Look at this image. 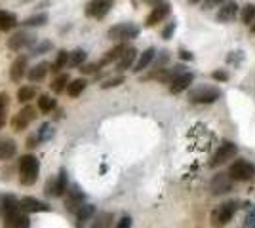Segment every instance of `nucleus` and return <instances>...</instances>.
Masks as SVG:
<instances>
[{
  "label": "nucleus",
  "instance_id": "3c124183",
  "mask_svg": "<svg viewBox=\"0 0 255 228\" xmlns=\"http://www.w3.org/2000/svg\"><path fill=\"white\" fill-rule=\"evenodd\" d=\"M250 31H252V33H255V21L250 25Z\"/></svg>",
  "mask_w": 255,
  "mask_h": 228
},
{
  "label": "nucleus",
  "instance_id": "2f4dec72",
  "mask_svg": "<svg viewBox=\"0 0 255 228\" xmlns=\"http://www.w3.org/2000/svg\"><path fill=\"white\" fill-rule=\"evenodd\" d=\"M38 95V87L34 84H29V86H21L17 89V101L19 103H29L32 99H36Z\"/></svg>",
  "mask_w": 255,
  "mask_h": 228
},
{
  "label": "nucleus",
  "instance_id": "6e6552de",
  "mask_svg": "<svg viewBox=\"0 0 255 228\" xmlns=\"http://www.w3.org/2000/svg\"><path fill=\"white\" fill-rule=\"evenodd\" d=\"M236 154H238V147H236L233 141H223L219 145V149L215 151V154L212 156L210 167H213V169H215V167H221V165L227 163L229 160H234Z\"/></svg>",
  "mask_w": 255,
  "mask_h": 228
},
{
  "label": "nucleus",
  "instance_id": "cd10ccee",
  "mask_svg": "<svg viewBox=\"0 0 255 228\" xmlns=\"http://www.w3.org/2000/svg\"><path fill=\"white\" fill-rule=\"evenodd\" d=\"M36 109L40 110L42 114H50V112H53V110L57 109V101L52 95L42 93V95H38V99H36Z\"/></svg>",
  "mask_w": 255,
  "mask_h": 228
},
{
  "label": "nucleus",
  "instance_id": "37998d69",
  "mask_svg": "<svg viewBox=\"0 0 255 228\" xmlns=\"http://www.w3.org/2000/svg\"><path fill=\"white\" fill-rule=\"evenodd\" d=\"M11 228H31L29 215H27V213H21L19 217L15 219V223H13V227H11Z\"/></svg>",
  "mask_w": 255,
  "mask_h": 228
},
{
  "label": "nucleus",
  "instance_id": "a878e982",
  "mask_svg": "<svg viewBox=\"0 0 255 228\" xmlns=\"http://www.w3.org/2000/svg\"><path fill=\"white\" fill-rule=\"evenodd\" d=\"M69 57H71V52H67V50H59L57 52L55 61L50 63V71H52L53 75H61V71L69 67Z\"/></svg>",
  "mask_w": 255,
  "mask_h": 228
},
{
  "label": "nucleus",
  "instance_id": "aec40b11",
  "mask_svg": "<svg viewBox=\"0 0 255 228\" xmlns=\"http://www.w3.org/2000/svg\"><path fill=\"white\" fill-rule=\"evenodd\" d=\"M50 73V63L48 61H38L36 65H32L29 69V73H27V78H29V82L31 84H38V82H42L46 75Z\"/></svg>",
  "mask_w": 255,
  "mask_h": 228
},
{
  "label": "nucleus",
  "instance_id": "20e7f679",
  "mask_svg": "<svg viewBox=\"0 0 255 228\" xmlns=\"http://www.w3.org/2000/svg\"><path fill=\"white\" fill-rule=\"evenodd\" d=\"M223 91L217 86H196L189 89V101L194 105H212L221 99Z\"/></svg>",
  "mask_w": 255,
  "mask_h": 228
},
{
  "label": "nucleus",
  "instance_id": "f3484780",
  "mask_svg": "<svg viewBox=\"0 0 255 228\" xmlns=\"http://www.w3.org/2000/svg\"><path fill=\"white\" fill-rule=\"evenodd\" d=\"M236 15H238V4H236L234 0H227L223 6L219 8V11L215 13V21L229 23V21H233Z\"/></svg>",
  "mask_w": 255,
  "mask_h": 228
},
{
  "label": "nucleus",
  "instance_id": "8fccbe9b",
  "mask_svg": "<svg viewBox=\"0 0 255 228\" xmlns=\"http://www.w3.org/2000/svg\"><path fill=\"white\" fill-rule=\"evenodd\" d=\"M179 57H181V59H185V61H191V59H192V54L189 52V50L181 48V50H179Z\"/></svg>",
  "mask_w": 255,
  "mask_h": 228
},
{
  "label": "nucleus",
  "instance_id": "bb28decb",
  "mask_svg": "<svg viewBox=\"0 0 255 228\" xmlns=\"http://www.w3.org/2000/svg\"><path fill=\"white\" fill-rule=\"evenodd\" d=\"M48 21H50V15L42 11V13H32V15H29L27 19H23L21 25L25 29H38V27H44Z\"/></svg>",
  "mask_w": 255,
  "mask_h": 228
},
{
  "label": "nucleus",
  "instance_id": "ea45409f",
  "mask_svg": "<svg viewBox=\"0 0 255 228\" xmlns=\"http://www.w3.org/2000/svg\"><path fill=\"white\" fill-rule=\"evenodd\" d=\"M101 67L103 65H101L99 61H94V63H84L78 71H80L82 75H94V73L97 75V71H101Z\"/></svg>",
  "mask_w": 255,
  "mask_h": 228
},
{
  "label": "nucleus",
  "instance_id": "423d86ee",
  "mask_svg": "<svg viewBox=\"0 0 255 228\" xmlns=\"http://www.w3.org/2000/svg\"><path fill=\"white\" fill-rule=\"evenodd\" d=\"M21 207H19V200L13 194H6L2 198V217H4V223L6 227L4 228H11L15 219L21 215Z\"/></svg>",
  "mask_w": 255,
  "mask_h": 228
},
{
  "label": "nucleus",
  "instance_id": "4468645a",
  "mask_svg": "<svg viewBox=\"0 0 255 228\" xmlns=\"http://www.w3.org/2000/svg\"><path fill=\"white\" fill-rule=\"evenodd\" d=\"M19 207H21L23 213H46V211H52V206H48L46 202L38 200V198H32V196L21 198Z\"/></svg>",
  "mask_w": 255,
  "mask_h": 228
},
{
  "label": "nucleus",
  "instance_id": "9d476101",
  "mask_svg": "<svg viewBox=\"0 0 255 228\" xmlns=\"http://www.w3.org/2000/svg\"><path fill=\"white\" fill-rule=\"evenodd\" d=\"M233 186H234V181L231 179V175L221 171V173H215L210 179L208 188H210V194L212 196H223V194H229L233 190Z\"/></svg>",
  "mask_w": 255,
  "mask_h": 228
},
{
  "label": "nucleus",
  "instance_id": "0eeeda50",
  "mask_svg": "<svg viewBox=\"0 0 255 228\" xmlns=\"http://www.w3.org/2000/svg\"><path fill=\"white\" fill-rule=\"evenodd\" d=\"M38 42V36L31 31H27V29H21V31H17V33H13L8 38V48H10L11 52H21L25 48H29L31 50L34 44Z\"/></svg>",
  "mask_w": 255,
  "mask_h": 228
},
{
  "label": "nucleus",
  "instance_id": "603ef678",
  "mask_svg": "<svg viewBox=\"0 0 255 228\" xmlns=\"http://www.w3.org/2000/svg\"><path fill=\"white\" fill-rule=\"evenodd\" d=\"M200 0H189V4H198Z\"/></svg>",
  "mask_w": 255,
  "mask_h": 228
},
{
  "label": "nucleus",
  "instance_id": "ddd939ff",
  "mask_svg": "<svg viewBox=\"0 0 255 228\" xmlns=\"http://www.w3.org/2000/svg\"><path fill=\"white\" fill-rule=\"evenodd\" d=\"M34 118H36V109L31 107V105H27V107H23V109L13 116V120H11V128H13L15 131L27 130Z\"/></svg>",
  "mask_w": 255,
  "mask_h": 228
},
{
  "label": "nucleus",
  "instance_id": "c85d7f7f",
  "mask_svg": "<svg viewBox=\"0 0 255 228\" xmlns=\"http://www.w3.org/2000/svg\"><path fill=\"white\" fill-rule=\"evenodd\" d=\"M113 221H115V215L111 211H101V213H97L96 217H94L90 228H111L113 227Z\"/></svg>",
  "mask_w": 255,
  "mask_h": 228
},
{
  "label": "nucleus",
  "instance_id": "f8f14e48",
  "mask_svg": "<svg viewBox=\"0 0 255 228\" xmlns=\"http://www.w3.org/2000/svg\"><path fill=\"white\" fill-rule=\"evenodd\" d=\"M29 69H31L29 67V57L27 55H17L10 67V80L13 84H21L23 78L29 73Z\"/></svg>",
  "mask_w": 255,
  "mask_h": 228
},
{
  "label": "nucleus",
  "instance_id": "72a5a7b5",
  "mask_svg": "<svg viewBox=\"0 0 255 228\" xmlns=\"http://www.w3.org/2000/svg\"><path fill=\"white\" fill-rule=\"evenodd\" d=\"M170 52L168 50H162V52H158L156 54V57H154V61H152V69L150 71H162V69H166V65L170 63Z\"/></svg>",
  "mask_w": 255,
  "mask_h": 228
},
{
  "label": "nucleus",
  "instance_id": "de8ad7c7",
  "mask_svg": "<svg viewBox=\"0 0 255 228\" xmlns=\"http://www.w3.org/2000/svg\"><path fill=\"white\" fill-rule=\"evenodd\" d=\"M131 217L129 215H122V217L117 221V225H115V228H131Z\"/></svg>",
  "mask_w": 255,
  "mask_h": 228
},
{
  "label": "nucleus",
  "instance_id": "2eb2a0df",
  "mask_svg": "<svg viewBox=\"0 0 255 228\" xmlns=\"http://www.w3.org/2000/svg\"><path fill=\"white\" fill-rule=\"evenodd\" d=\"M170 11H171V6L168 4V2H160L158 6H154L152 11L147 15L145 25H147V27H154V25H158V23H162L168 15H170Z\"/></svg>",
  "mask_w": 255,
  "mask_h": 228
},
{
  "label": "nucleus",
  "instance_id": "c03bdc74",
  "mask_svg": "<svg viewBox=\"0 0 255 228\" xmlns=\"http://www.w3.org/2000/svg\"><path fill=\"white\" fill-rule=\"evenodd\" d=\"M212 78L215 80V82H221V84H223V82H227L231 76H229V73H227L225 69H217V71H213L212 73Z\"/></svg>",
  "mask_w": 255,
  "mask_h": 228
},
{
  "label": "nucleus",
  "instance_id": "9b49d317",
  "mask_svg": "<svg viewBox=\"0 0 255 228\" xmlns=\"http://www.w3.org/2000/svg\"><path fill=\"white\" fill-rule=\"evenodd\" d=\"M113 6H115V0H90L86 4L84 13L92 19H103L113 10Z\"/></svg>",
  "mask_w": 255,
  "mask_h": 228
},
{
  "label": "nucleus",
  "instance_id": "49530a36",
  "mask_svg": "<svg viewBox=\"0 0 255 228\" xmlns=\"http://www.w3.org/2000/svg\"><path fill=\"white\" fill-rule=\"evenodd\" d=\"M227 0H204L202 4V10L208 11V10H213V8H221Z\"/></svg>",
  "mask_w": 255,
  "mask_h": 228
},
{
  "label": "nucleus",
  "instance_id": "864d4df0",
  "mask_svg": "<svg viewBox=\"0 0 255 228\" xmlns=\"http://www.w3.org/2000/svg\"><path fill=\"white\" fill-rule=\"evenodd\" d=\"M0 217H2V200H0Z\"/></svg>",
  "mask_w": 255,
  "mask_h": 228
},
{
  "label": "nucleus",
  "instance_id": "412c9836",
  "mask_svg": "<svg viewBox=\"0 0 255 228\" xmlns=\"http://www.w3.org/2000/svg\"><path fill=\"white\" fill-rule=\"evenodd\" d=\"M156 54H158V52H156V48H152V46L147 48V50L137 57V63H135V67H133L131 71H133V73H137V75L139 73H143V71H147V69L152 65V61H154Z\"/></svg>",
  "mask_w": 255,
  "mask_h": 228
},
{
  "label": "nucleus",
  "instance_id": "09e8293b",
  "mask_svg": "<svg viewBox=\"0 0 255 228\" xmlns=\"http://www.w3.org/2000/svg\"><path fill=\"white\" fill-rule=\"evenodd\" d=\"M38 137H36V135H31V137H29V139H27V149H36V147H38Z\"/></svg>",
  "mask_w": 255,
  "mask_h": 228
},
{
  "label": "nucleus",
  "instance_id": "5701e85b",
  "mask_svg": "<svg viewBox=\"0 0 255 228\" xmlns=\"http://www.w3.org/2000/svg\"><path fill=\"white\" fill-rule=\"evenodd\" d=\"M84 198H86V194L80 190L78 185L69 186V190H67V204H69V209L76 211L78 207L84 204Z\"/></svg>",
  "mask_w": 255,
  "mask_h": 228
},
{
  "label": "nucleus",
  "instance_id": "58836bf2",
  "mask_svg": "<svg viewBox=\"0 0 255 228\" xmlns=\"http://www.w3.org/2000/svg\"><path fill=\"white\" fill-rule=\"evenodd\" d=\"M124 76L118 75V76H111V78H107V80H103L99 86H101V89H111V87H118L120 84H124Z\"/></svg>",
  "mask_w": 255,
  "mask_h": 228
},
{
  "label": "nucleus",
  "instance_id": "f257e3e1",
  "mask_svg": "<svg viewBox=\"0 0 255 228\" xmlns=\"http://www.w3.org/2000/svg\"><path fill=\"white\" fill-rule=\"evenodd\" d=\"M17 173H19V183L23 186H32L40 175V160L32 154L21 156L17 160Z\"/></svg>",
  "mask_w": 255,
  "mask_h": 228
},
{
  "label": "nucleus",
  "instance_id": "7ed1b4c3",
  "mask_svg": "<svg viewBox=\"0 0 255 228\" xmlns=\"http://www.w3.org/2000/svg\"><path fill=\"white\" fill-rule=\"evenodd\" d=\"M139 34H141V27L139 25H135V23L131 21H124L113 25L107 31V38L117 44H126L129 40H133V38H137Z\"/></svg>",
  "mask_w": 255,
  "mask_h": 228
},
{
  "label": "nucleus",
  "instance_id": "c9c22d12",
  "mask_svg": "<svg viewBox=\"0 0 255 228\" xmlns=\"http://www.w3.org/2000/svg\"><path fill=\"white\" fill-rule=\"evenodd\" d=\"M8 110H10V95H8L6 91H2V93H0V130H2L4 124H6V114H8Z\"/></svg>",
  "mask_w": 255,
  "mask_h": 228
},
{
  "label": "nucleus",
  "instance_id": "dca6fc26",
  "mask_svg": "<svg viewBox=\"0 0 255 228\" xmlns=\"http://www.w3.org/2000/svg\"><path fill=\"white\" fill-rule=\"evenodd\" d=\"M192 82H194V73H191V71L183 73V75L177 76V78L171 82L170 86H168V87H170V93H171V95H177V93L187 91V89L192 86Z\"/></svg>",
  "mask_w": 255,
  "mask_h": 228
},
{
  "label": "nucleus",
  "instance_id": "b1692460",
  "mask_svg": "<svg viewBox=\"0 0 255 228\" xmlns=\"http://www.w3.org/2000/svg\"><path fill=\"white\" fill-rule=\"evenodd\" d=\"M128 48H129L128 44H117L115 48H111L109 52H105V55L99 59V63L105 67V65H109V63H113V61H118V59L124 55V52H126Z\"/></svg>",
  "mask_w": 255,
  "mask_h": 228
},
{
  "label": "nucleus",
  "instance_id": "e433bc0d",
  "mask_svg": "<svg viewBox=\"0 0 255 228\" xmlns=\"http://www.w3.org/2000/svg\"><path fill=\"white\" fill-rule=\"evenodd\" d=\"M50 50H53L52 40H38L29 52H31V55H44V54H48Z\"/></svg>",
  "mask_w": 255,
  "mask_h": 228
},
{
  "label": "nucleus",
  "instance_id": "39448f33",
  "mask_svg": "<svg viewBox=\"0 0 255 228\" xmlns=\"http://www.w3.org/2000/svg\"><path fill=\"white\" fill-rule=\"evenodd\" d=\"M227 173L231 175L233 181H238V183H246V181H252L255 177V165L252 162H248L244 158H238L231 163L229 171Z\"/></svg>",
  "mask_w": 255,
  "mask_h": 228
},
{
  "label": "nucleus",
  "instance_id": "6ab92c4d",
  "mask_svg": "<svg viewBox=\"0 0 255 228\" xmlns=\"http://www.w3.org/2000/svg\"><path fill=\"white\" fill-rule=\"evenodd\" d=\"M96 206H92V204H82V206L78 207L75 211V217H76V228H84L86 223L88 221H92V219L96 217Z\"/></svg>",
  "mask_w": 255,
  "mask_h": 228
},
{
  "label": "nucleus",
  "instance_id": "f03ea898",
  "mask_svg": "<svg viewBox=\"0 0 255 228\" xmlns=\"http://www.w3.org/2000/svg\"><path fill=\"white\" fill-rule=\"evenodd\" d=\"M240 207V202L238 200H229V202H223L215 207L210 215V223H212L213 228H223L227 227L231 221L234 219L236 211Z\"/></svg>",
  "mask_w": 255,
  "mask_h": 228
},
{
  "label": "nucleus",
  "instance_id": "473e14b6",
  "mask_svg": "<svg viewBox=\"0 0 255 228\" xmlns=\"http://www.w3.org/2000/svg\"><path fill=\"white\" fill-rule=\"evenodd\" d=\"M53 135H55V128H53L50 122H44L42 126H40V130L36 131V137H38V141L40 143L52 141Z\"/></svg>",
  "mask_w": 255,
  "mask_h": 228
},
{
  "label": "nucleus",
  "instance_id": "393cba45",
  "mask_svg": "<svg viewBox=\"0 0 255 228\" xmlns=\"http://www.w3.org/2000/svg\"><path fill=\"white\" fill-rule=\"evenodd\" d=\"M17 25H19V21H17V15L15 13L0 10V33H8L11 29H15Z\"/></svg>",
  "mask_w": 255,
  "mask_h": 228
},
{
  "label": "nucleus",
  "instance_id": "4be33fe9",
  "mask_svg": "<svg viewBox=\"0 0 255 228\" xmlns=\"http://www.w3.org/2000/svg\"><path fill=\"white\" fill-rule=\"evenodd\" d=\"M17 154V143L11 137H2L0 139V160L2 162H8L11 158H15Z\"/></svg>",
  "mask_w": 255,
  "mask_h": 228
},
{
  "label": "nucleus",
  "instance_id": "7c9ffc66",
  "mask_svg": "<svg viewBox=\"0 0 255 228\" xmlns=\"http://www.w3.org/2000/svg\"><path fill=\"white\" fill-rule=\"evenodd\" d=\"M69 84H71V76H69V73H61V75H57L55 78H53V82L50 84V87H52L53 93H63V91H67Z\"/></svg>",
  "mask_w": 255,
  "mask_h": 228
},
{
  "label": "nucleus",
  "instance_id": "a19ab883",
  "mask_svg": "<svg viewBox=\"0 0 255 228\" xmlns=\"http://www.w3.org/2000/svg\"><path fill=\"white\" fill-rule=\"evenodd\" d=\"M244 228H255V204L248 207V211H246Z\"/></svg>",
  "mask_w": 255,
  "mask_h": 228
},
{
  "label": "nucleus",
  "instance_id": "a211bd4d",
  "mask_svg": "<svg viewBox=\"0 0 255 228\" xmlns=\"http://www.w3.org/2000/svg\"><path fill=\"white\" fill-rule=\"evenodd\" d=\"M137 57H139V52L133 46H129L126 52H124V55L117 61V71L118 73H124L128 69H133L135 63H137Z\"/></svg>",
  "mask_w": 255,
  "mask_h": 228
},
{
  "label": "nucleus",
  "instance_id": "4c0bfd02",
  "mask_svg": "<svg viewBox=\"0 0 255 228\" xmlns=\"http://www.w3.org/2000/svg\"><path fill=\"white\" fill-rule=\"evenodd\" d=\"M240 19H242V23L248 25V27L255 21V6L254 4H246L244 8L240 10Z\"/></svg>",
  "mask_w": 255,
  "mask_h": 228
},
{
  "label": "nucleus",
  "instance_id": "f704fd0d",
  "mask_svg": "<svg viewBox=\"0 0 255 228\" xmlns=\"http://www.w3.org/2000/svg\"><path fill=\"white\" fill-rule=\"evenodd\" d=\"M86 59H88V54H86V50L82 48H76L71 52V57H69V67H82L86 63Z\"/></svg>",
  "mask_w": 255,
  "mask_h": 228
},
{
  "label": "nucleus",
  "instance_id": "a18cd8bd",
  "mask_svg": "<svg viewBox=\"0 0 255 228\" xmlns=\"http://www.w3.org/2000/svg\"><path fill=\"white\" fill-rule=\"evenodd\" d=\"M227 61H229V63H233V65L242 63V61H244V52H242V50H238V52H231L229 57H227Z\"/></svg>",
  "mask_w": 255,
  "mask_h": 228
},
{
  "label": "nucleus",
  "instance_id": "c756f323",
  "mask_svg": "<svg viewBox=\"0 0 255 228\" xmlns=\"http://www.w3.org/2000/svg\"><path fill=\"white\" fill-rule=\"evenodd\" d=\"M86 87H88V80L86 78H75V80H71V84L67 87V95L73 99L80 97L84 93Z\"/></svg>",
  "mask_w": 255,
  "mask_h": 228
},
{
  "label": "nucleus",
  "instance_id": "1a4fd4ad",
  "mask_svg": "<svg viewBox=\"0 0 255 228\" xmlns=\"http://www.w3.org/2000/svg\"><path fill=\"white\" fill-rule=\"evenodd\" d=\"M69 190V185H67V169H59V173L55 177H50L46 181V186H44V192L50 198H61Z\"/></svg>",
  "mask_w": 255,
  "mask_h": 228
},
{
  "label": "nucleus",
  "instance_id": "79ce46f5",
  "mask_svg": "<svg viewBox=\"0 0 255 228\" xmlns=\"http://www.w3.org/2000/svg\"><path fill=\"white\" fill-rule=\"evenodd\" d=\"M175 29H177V21H170L166 27H164V29H162V38H164V40H170V38H173Z\"/></svg>",
  "mask_w": 255,
  "mask_h": 228
}]
</instances>
